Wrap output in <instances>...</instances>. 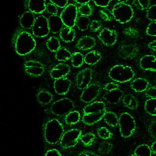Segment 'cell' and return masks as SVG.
<instances>
[{
	"instance_id": "34",
	"label": "cell",
	"mask_w": 156,
	"mask_h": 156,
	"mask_svg": "<svg viewBox=\"0 0 156 156\" xmlns=\"http://www.w3.org/2000/svg\"><path fill=\"white\" fill-rule=\"evenodd\" d=\"M145 112L152 116H156V98H149L144 104Z\"/></svg>"
},
{
	"instance_id": "49",
	"label": "cell",
	"mask_w": 156,
	"mask_h": 156,
	"mask_svg": "<svg viewBox=\"0 0 156 156\" xmlns=\"http://www.w3.org/2000/svg\"><path fill=\"white\" fill-rule=\"evenodd\" d=\"M148 131L150 136L156 139V120L151 122L148 126Z\"/></svg>"
},
{
	"instance_id": "57",
	"label": "cell",
	"mask_w": 156,
	"mask_h": 156,
	"mask_svg": "<svg viewBox=\"0 0 156 156\" xmlns=\"http://www.w3.org/2000/svg\"><path fill=\"white\" fill-rule=\"evenodd\" d=\"M151 148L153 153L156 154V142L152 144Z\"/></svg>"
},
{
	"instance_id": "10",
	"label": "cell",
	"mask_w": 156,
	"mask_h": 156,
	"mask_svg": "<svg viewBox=\"0 0 156 156\" xmlns=\"http://www.w3.org/2000/svg\"><path fill=\"white\" fill-rule=\"evenodd\" d=\"M34 36L38 38L45 37L50 32L48 18L43 15L36 17L32 28Z\"/></svg>"
},
{
	"instance_id": "21",
	"label": "cell",
	"mask_w": 156,
	"mask_h": 156,
	"mask_svg": "<svg viewBox=\"0 0 156 156\" xmlns=\"http://www.w3.org/2000/svg\"><path fill=\"white\" fill-rule=\"evenodd\" d=\"M125 94L121 89L106 92L103 95V98L107 102L111 105H116L122 101Z\"/></svg>"
},
{
	"instance_id": "15",
	"label": "cell",
	"mask_w": 156,
	"mask_h": 156,
	"mask_svg": "<svg viewBox=\"0 0 156 156\" xmlns=\"http://www.w3.org/2000/svg\"><path fill=\"white\" fill-rule=\"evenodd\" d=\"M71 67L65 63H59L54 66L49 72L50 77L54 80L67 77L71 72Z\"/></svg>"
},
{
	"instance_id": "29",
	"label": "cell",
	"mask_w": 156,
	"mask_h": 156,
	"mask_svg": "<svg viewBox=\"0 0 156 156\" xmlns=\"http://www.w3.org/2000/svg\"><path fill=\"white\" fill-rule=\"evenodd\" d=\"M103 119L104 122L111 127H116L119 124V118L114 112L107 111Z\"/></svg>"
},
{
	"instance_id": "51",
	"label": "cell",
	"mask_w": 156,
	"mask_h": 156,
	"mask_svg": "<svg viewBox=\"0 0 156 156\" xmlns=\"http://www.w3.org/2000/svg\"><path fill=\"white\" fill-rule=\"evenodd\" d=\"M97 6L101 7H106L109 6L112 0H93Z\"/></svg>"
},
{
	"instance_id": "45",
	"label": "cell",
	"mask_w": 156,
	"mask_h": 156,
	"mask_svg": "<svg viewBox=\"0 0 156 156\" xmlns=\"http://www.w3.org/2000/svg\"><path fill=\"white\" fill-rule=\"evenodd\" d=\"M146 33L149 36L156 37V21L151 22L147 27Z\"/></svg>"
},
{
	"instance_id": "6",
	"label": "cell",
	"mask_w": 156,
	"mask_h": 156,
	"mask_svg": "<svg viewBox=\"0 0 156 156\" xmlns=\"http://www.w3.org/2000/svg\"><path fill=\"white\" fill-rule=\"evenodd\" d=\"M75 108L74 102L68 98H63L53 102L50 107L51 113L56 116H65Z\"/></svg>"
},
{
	"instance_id": "18",
	"label": "cell",
	"mask_w": 156,
	"mask_h": 156,
	"mask_svg": "<svg viewBox=\"0 0 156 156\" xmlns=\"http://www.w3.org/2000/svg\"><path fill=\"white\" fill-rule=\"evenodd\" d=\"M71 81L67 77L60 78L55 80L54 89L55 92L59 95L67 94L70 90Z\"/></svg>"
},
{
	"instance_id": "8",
	"label": "cell",
	"mask_w": 156,
	"mask_h": 156,
	"mask_svg": "<svg viewBox=\"0 0 156 156\" xmlns=\"http://www.w3.org/2000/svg\"><path fill=\"white\" fill-rule=\"evenodd\" d=\"M118 55L124 59H132L136 57L140 52L138 46L133 43L122 42L117 48Z\"/></svg>"
},
{
	"instance_id": "37",
	"label": "cell",
	"mask_w": 156,
	"mask_h": 156,
	"mask_svg": "<svg viewBox=\"0 0 156 156\" xmlns=\"http://www.w3.org/2000/svg\"><path fill=\"white\" fill-rule=\"evenodd\" d=\"M97 134L99 137L103 140L111 139L113 136L112 133L105 126L99 127L97 130Z\"/></svg>"
},
{
	"instance_id": "54",
	"label": "cell",
	"mask_w": 156,
	"mask_h": 156,
	"mask_svg": "<svg viewBox=\"0 0 156 156\" xmlns=\"http://www.w3.org/2000/svg\"><path fill=\"white\" fill-rule=\"evenodd\" d=\"M78 156H101L91 151H85L81 152Z\"/></svg>"
},
{
	"instance_id": "36",
	"label": "cell",
	"mask_w": 156,
	"mask_h": 156,
	"mask_svg": "<svg viewBox=\"0 0 156 156\" xmlns=\"http://www.w3.org/2000/svg\"><path fill=\"white\" fill-rule=\"evenodd\" d=\"M71 63L74 68H80L84 63V56L81 53L75 52L71 55Z\"/></svg>"
},
{
	"instance_id": "31",
	"label": "cell",
	"mask_w": 156,
	"mask_h": 156,
	"mask_svg": "<svg viewBox=\"0 0 156 156\" xmlns=\"http://www.w3.org/2000/svg\"><path fill=\"white\" fill-rule=\"evenodd\" d=\"M80 119V113L76 110L71 111L65 116V123L69 125H72L78 123Z\"/></svg>"
},
{
	"instance_id": "56",
	"label": "cell",
	"mask_w": 156,
	"mask_h": 156,
	"mask_svg": "<svg viewBox=\"0 0 156 156\" xmlns=\"http://www.w3.org/2000/svg\"><path fill=\"white\" fill-rule=\"evenodd\" d=\"M75 1L77 3L79 4H83L85 3H89L90 0H73Z\"/></svg>"
},
{
	"instance_id": "35",
	"label": "cell",
	"mask_w": 156,
	"mask_h": 156,
	"mask_svg": "<svg viewBox=\"0 0 156 156\" xmlns=\"http://www.w3.org/2000/svg\"><path fill=\"white\" fill-rule=\"evenodd\" d=\"M152 149L149 146L143 144L136 148L134 154L136 156H152Z\"/></svg>"
},
{
	"instance_id": "44",
	"label": "cell",
	"mask_w": 156,
	"mask_h": 156,
	"mask_svg": "<svg viewBox=\"0 0 156 156\" xmlns=\"http://www.w3.org/2000/svg\"><path fill=\"white\" fill-rule=\"evenodd\" d=\"M120 89V85L115 82L107 83L104 84L103 87V90L106 92L111 91Z\"/></svg>"
},
{
	"instance_id": "32",
	"label": "cell",
	"mask_w": 156,
	"mask_h": 156,
	"mask_svg": "<svg viewBox=\"0 0 156 156\" xmlns=\"http://www.w3.org/2000/svg\"><path fill=\"white\" fill-rule=\"evenodd\" d=\"M91 21L89 16H80L77 18L76 25L78 29L82 31H86L90 26Z\"/></svg>"
},
{
	"instance_id": "9",
	"label": "cell",
	"mask_w": 156,
	"mask_h": 156,
	"mask_svg": "<svg viewBox=\"0 0 156 156\" xmlns=\"http://www.w3.org/2000/svg\"><path fill=\"white\" fill-rule=\"evenodd\" d=\"M78 13V8L76 5H68L64 8L60 15L64 26L68 27H74L76 25Z\"/></svg>"
},
{
	"instance_id": "11",
	"label": "cell",
	"mask_w": 156,
	"mask_h": 156,
	"mask_svg": "<svg viewBox=\"0 0 156 156\" xmlns=\"http://www.w3.org/2000/svg\"><path fill=\"white\" fill-rule=\"evenodd\" d=\"M82 131L78 129H71L64 133L60 144L63 148H69L76 145L80 139Z\"/></svg>"
},
{
	"instance_id": "24",
	"label": "cell",
	"mask_w": 156,
	"mask_h": 156,
	"mask_svg": "<svg viewBox=\"0 0 156 156\" xmlns=\"http://www.w3.org/2000/svg\"><path fill=\"white\" fill-rule=\"evenodd\" d=\"M45 0H29L28 8L34 14L42 13L46 10Z\"/></svg>"
},
{
	"instance_id": "47",
	"label": "cell",
	"mask_w": 156,
	"mask_h": 156,
	"mask_svg": "<svg viewBox=\"0 0 156 156\" xmlns=\"http://www.w3.org/2000/svg\"><path fill=\"white\" fill-rule=\"evenodd\" d=\"M90 29L92 32H96L102 27V23L99 20H94L91 22Z\"/></svg>"
},
{
	"instance_id": "16",
	"label": "cell",
	"mask_w": 156,
	"mask_h": 156,
	"mask_svg": "<svg viewBox=\"0 0 156 156\" xmlns=\"http://www.w3.org/2000/svg\"><path fill=\"white\" fill-rule=\"evenodd\" d=\"M105 103L101 101H95L88 104L84 106L83 109V114H105L107 112Z\"/></svg>"
},
{
	"instance_id": "28",
	"label": "cell",
	"mask_w": 156,
	"mask_h": 156,
	"mask_svg": "<svg viewBox=\"0 0 156 156\" xmlns=\"http://www.w3.org/2000/svg\"><path fill=\"white\" fill-rule=\"evenodd\" d=\"M102 55L96 50L90 51L84 56V63L89 66H94L100 61Z\"/></svg>"
},
{
	"instance_id": "27",
	"label": "cell",
	"mask_w": 156,
	"mask_h": 156,
	"mask_svg": "<svg viewBox=\"0 0 156 156\" xmlns=\"http://www.w3.org/2000/svg\"><path fill=\"white\" fill-rule=\"evenodd\" d=\"M122 102L125 107L130 110H136L139 106L138 100L132 94H125Z\"/></svg>"
},
{
	"instance_id": "39",
	"label": "cell",
	"mask_w": 156,
	"mask_h": 156,
	"mask_svg": "<svg viewBox=\"0 0 156 156\" xmlns=\"http://www.w3.org/2000/svg\"><path fill=\"white\" fill-rule=\"evenodd\" d=\"M78 12L81 16H89L93 12V8L89 3L81 4L78 8Z\"/></svg>"
},
{
	"instance_id": "23",
	"label": "cell",
	"mask_w": 156,
	"mask_h": 156,
	"mask_svg": "<svg viewBox=\"0 0 156 156\" xmlns=\"http://www.w3.org/2000/svg\"><path fill=\"white\" fill-rule=\"evenodd\" d=\"M35 19L34 13L30 11H26L21 16L19 23L23 28L28 30L33 27Z\"/></svg>"
},
{
	"instance_id": "50",
	"label": "cell",
	"mask_w": 156,
	"mask_h": 156,
	"mask_svg": "<svg viewBox=\"0 0 156 156\" xmlns=\"http://www.w3.org/2000/svg\"><path fill=\"white\" fill-rule=\"evenodd\" d=\"M50 2L56 5L58 7L64 8L68 5V0H49Z\"/></svg>"
},
{
	"instance_id": "26",
	"label": "cell",
	"mask_w": 156,
	"mask_h": 156,
	"mask_svg": "<svg viewBox=\"0 0 156 156\" xmlns=\"http://www.w3.org/2000/svg\"><path fill=\"white\" fill-rule=\"evenodd\" d=\"M60 39L66 43H71L76 37V31L72 27L65 26L59 33Z\"/></svg>"
},
{
	"instance_id": "13",
	"label": "cell",
	"mask_w": 156,
	"mask_h": 156,
	"mask_svg": "<svg viewBox=\"0 0 156 156\" xmlns=\"http://www.w3.org/2000/svg\"><path fill=\"white\" fill-rule=\"evenodd\" d=\"M93 76V70L90 68L82 69L77 74L75 82L79 90H83L91 83Z\"/></svg>"
},
{
	"instance_id": "20",
	"label": "cell",
	"mask_w": 156,
	"mask_h": 156,
	"mask_svg": "<svg viewBox=\"0 0 156 156\" xmlns=\"http://www.w3.org/2000/svg\"><path fill=\"white\" fill-rule=\"evenodd\" d=\"M149 80L146 78L138 77L131 81L130 86L136 92L141 93L145 92L149 88Z\"/></svg>"
},
{
	"instance_id": "40",
	"label": "cell",
	"mask_w": 156,
	"mask_h": 156,
	"mask_svg": "<svg viewBox=\"0 0 156 156\" xmlns=\"http://www.w3.org/2000/svg\"><path fill=\"white\" fill-rule=\"evenodd\" d=\"M112 149V144L107 141H103L99 146V152L102 154L106 155L110 154Z\"/></svg>"
},
{
	"instance_id": "52",
	"label": "cell",
	"mask_w": 156,
	"mask_h": 156,
	"mask_svg": "<svg viewBox=\"0 0 156 156\" xmlns=\"http://www.w3.org/2000/svg\"><path fill=\"white\" fill-rule=\"evenodd\" d=\"M45 156H62L60 152L56 149H52L48 150Z\"/></svg>"
},
{
	"instance_id": "7",
	"label": "cell",
	"mask_w": 156,
	"mask_h": 156,
	"mask_svg": "<svg viewBox=\"0 0 156 156\" xmlns=\"http://www.w3.org/2000/svg\"><path fill=\"white\" fill-rule=\"evenodd\" d=\"M103 88L99 82L90 84L82 91L80 95V100L85 103L93 102L99 96Z\"/></svg>"
},
{
	"instance_id": "22",
	"label": "cell",
	"mask_w": 156,
	"mask_h": 156,
	"mask_svg": "<svg viewBox=\"0 0 156 156\" xmlns=\"http://www.w3.org/2000/svg\"><path fill=\"white\" fill-rule=\"evenodd\" d=\"M50 32L56 34L60 33L64 27V24L60 16L58 15H52L48 18Z\"/></svg>"
},
{
	"instance_id": "46",
	"label": "cell",
	"mask_w": 156,
	"mask_h": 156,
	"mask_svg": "<svg viewBox=\"0 0 156 156\" xmlns=\"http://www.w3.org/2000/svg\"><path fill=\"white\" fill-rule=\"evenodd\" d=\"M46 11L48 13L52 15H57L58 12V7L52 3H49L46 5Z\"/></svg>"
},
{
	"instance_id": "1",
	"label": "cell",
	"mask_w": 156,
	"mask_h": 156,
	"mask_svg": "<svg viewBox=\"0 0 156 156\" xmlns=\"http://www.w3.org/2000/svg\"><path fill=\"white\" fill-rule=\"evenodd\" d=\"M36 43L33 36L26 31L20 32L16 37L14 44L15 52L20 56L26 55L34 51Z\"/></svg>"
},
{
	"instance_id": "53",
	"label": "cell",
	"mask_w": 156,
	"mask_h": 156,
	"mask_svg": "<svg viewBox=\"0 0 156 156\" xmlns=\"http://www.w3.org/2000/svg\"><path fill=\"white\" fill-rule=\"evenodd\" d=\"M99 13H100V16L103 21L105 22H110L111 21V17L106 12L103 10H101L99 12Z\"/></svg>"
},
{
	"instance_id": "43",
	"label": "cell",
	"mask_w": 156,
	"mask_h": 156,
	"mask_svg": "<svg viewBox=\"0 0 156 156\" xmlns=\"http://www.w3.org/2000/svg\"><path fill=\"white\" fill-rule=\"evenodd\" d=\"M146 16L151 22L156 21V5H150L147 10Z\"/></svg>"
},
{
	"instance_id": "42",
	"label": "cell",
	"mask_w": 156,
	"mask_h": 156,
	"mask_svg": "<svg viewBox=\"0 0 156 156\" xmlns=\"http://www.w3.org/2000/svg\"><path fill=\"white\" fill-rule=\"evenodd\" d=\"M123 33L126 36L132 38H137L139 37L140 33L136 28L132 27H128L124 30Z\"/></svg>"
},
{
	"instance_id": "41",
	"label": "cell",
	"mask_w": 156,
	"mask_h": 156,
	"mask_svg": "<svg viewBox=\"0 0 156 156\" xmlns=\"http://www.w3.org/2000/svg\"><path fill=\"white\" fill-rule=\"evenodd\" d=\"M150 0H134L133 4L137 9L141 10H147L150 6Z\"/></svg>"
},
{
	"instance_id": "3",
	"label": "cell",
	"mask_w": 156,
	"mask_h": 156,
	"mask_svg": "<svg viewBox=\"0 0 156 156\" xmlns=\"http://www.w3.org/2000/svg\"><path fill=\"white\" fill-rule=\"evenodd\" d=\"M108 76L115 82L125 83L132 80L135 76V73L129 66L116 65L111 68Z\"/></svg>"
},
{
	"instance_id": "59",
	"label": "cell",
	"mask_w": 156,
	"mask_h": 156,
	"mask_svg": "<svg viewBox=\"0 0 156 156\" xmlns=\"http://www.w3.org/2000/svg\"><path fill=\"white\" fill-rule=\"evenodd\" d=\"M129 156H136L134 154H131V155Z\"/></svg>"
},
{
	"instance_id": "33",
	"label": "cell",
	"mask_w": 156,
	"mask_h": 156,
	"mask_svg": "<svg viewBox=\"0 0 156 156\" xmlns=\"http://www.w3.org/2000/svg\"><path fill=\"white\" fill-rule=\"evenodd\" d=\"M46 46L49 51L52 52H56L61 47L60 40L56 37H50L47 40Z\"/></svg>"
},
{
	"instance_id": "4",
	"label": "cell",
	"mask_w": 156,
	"mask_h": 156,
	"mask_svg": "<svg viewBox=\"0 0 156 156\" xmlns=\"http://www.w3.org/2000/svg\"><path fill=\"white\" fill-rule=\"evenodd\" d=\"M113 17L120 23L130 22L134 16L133 9L127 3L118 2L114 5L111 10Z\"/></svg>"
},
{
	"instance_id": "58",
	"label": "cell",
	"mask_w": 156,
	"mask_h": 156,
	"mask_svg": "<svg viewBox=\"0 0 156 156\" xmlns=\"http://www.w3.org/2000/svg\"><path fill=\"white\" fill-rule=\"evenodd\" d=\"M119 2L126 3L129 0H117Z\"/></svg>"
},
{
	"instance_id": "25",
	"label": "cell",
	"mask_w": 156,
	"mask_h": 156,
	"mask_svg": "<svg viewBox=\"0 0 156 156\" xmlns=\"http://www.w3.org/2000/svg\"><path fill=\"white\" fill-rule=\"evenodd\" d=\"M36 98L38 102L42 105H46L53 100L52 94L45 89H40L37 93Z\"/></svg>"
},
{
	"instance_id": "12",
	"label": "cell",
	"mask_w": 156,
	"mask_h": 156,
	"mask_svg": "<svg viewBox=\"0 0 156 156\" xmlns=\"http://www.w3.org/2000/svg\"><path fill=\"white\" fill-rule=\"evenodd\" d=\"M24 69L27 75L32 77L41 76L45 71V66L39 61L28 60L24 64Z\"/></svg>"
},
{
	"instance_id": "19",
	"label": "cell",
	"mask_w": 156,
	"mask_h": 156,
	"mask_svg": "<svg viewBox=\"0 0 156 156\" xmlns=\"http://www.w3.org/2000/svg\"><path fill=\"white\" fill-rule=\"evenodd\" d=\"M96 45V40L91 36L82 37L76 43V48L79 50L87 51L94 48Z\"/></svg>"
},
{
	"instance_id": "30",
	"label": "cell",
	"mask_w": 156,
	"mask_h": 156,
	"mask_svg": "<svg viewBox=\"0 0 156 156\" xmlns=\"http://www.w3.org/2000/svg\"><path fill=\"white\" fill-rule=\"evenodd\" d=\"M71 52L65 47H60L55 52V57L58 61H66L71 58Z\"/></svg>"
},
{
	"instance_id": "55",
	"label": "cell",
	"mask_w": 156,
	"mask_h": 156,
	"mask_svg": "<svg viewBox=\"0 0 156 156\" xmlns=\"http://www.w3.org/2000/svg\"><path fill=\"white\" fill-rule=\"evenodd\" d=\"M147 47L150 50L156 53V39L148 43Z\"/></svg>"
},
{
	"instance_id": "17",
	"label": "cell",
	"mask_w": 156,
	"mask_h": 156,
	"mask_svg": "<svg viewBox=\"0 0 156 156\" xmlns=\"http://www.w3.org/2000/svg\"><path fill=\"white\" fill-rule=\"evenodd\" d=\"M139 66L145 71L156 72V57L151 55L143 56L139 60Z\"/></svg>"
},
{
	"instance_id": "5",
	"label": "cell",
	"mask_w": 156,
	"mask_h": 156,
	"mask_svg": "<svg viewBox=\"0 0 156 156\" xmlns=\"http://www.w3.org/2000/svg\"><path fill=\"white\" fill-rule=\"evenodd\" d=\"M119 126L120 134L125 138L132 135L136 129V122L133 116L128 112H123L119 116Z\"/></svg>"
},
{
	"instance_id": "2",
	"label": "cell",
	"mask_w": 156,
	"mask_h": 156,
	"mask_svg": "<svg viewBox=\"0 0 156 156\" xmlns=\"http://www.w3.org/2000/svg\"><path fill=\"white\" fill-rule=\"evenodd\" d=\"M64 133V126L58 119L53 118L47 122L44 129V136L47 143L50 144H57L60 142Z\"/></svg>"
},
{
	"instance_id": "14",
	"label": "cell",
	"mask_w": 156,
	"mask_h": 156,
	"mask_svg": "<svg viewBox=\"0 0 156 156\" xmlns=\"http://www.w3.org/2000/svg\"><path fill=\"white\" fill-rule=\"evenodd\" d=\"M98 38L104 45L113 46L117 42L118 34L114 29L104 27L100 31Z\"/></svg>"
},
{
	"instance_id": "38",
	"label": "cell",
	"mask_w": 156,
	"mask_h": 156,
	"mask_svg": "<svg viewBox=\"0 0 156 156\" xmlns=\"http://www.w3.org/2000/svg\"><path fill=\"white\" fill-rule=\"evenodd\" d=\"M96 136L93 133H87L82 135L81 137L80 140L82 144L86 146H90L93 144Z\"/></svg>"
},
{
	"instance_id": "48",
	"label": "cell",
	"mask_w": 156,
	"mask_h": 156,
	"mask_svg": "<svg viewBox=\"0 0 156 156\" xmlns=\"http://www.w3.org/2000/svg\"><path fill=\"white\" fill-rule=\"evenodd\" d=\"M145 95L148 98H156V85L149 87L145 92Z\"/></svg>"
}]
</instances>
